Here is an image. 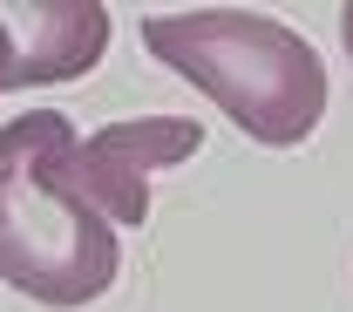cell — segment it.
Returning <instances> with one entry per match:
<instances>
[{
	"mask_svg": "<svg viewBox=\"0 0 353 312\" xmlns=\"http://www.w3.org/2000/svg\"><path fill=\"white\" fill-rule=\"evenodd\" d=\"M123 271L116 224L82 190V136L61 109L0 123V285L54 312L95 306Z\"/></svg>",
	"mask_w": 353,
	"mask_h": 312,
	"instance_id": "obj_1",
	"label": "cell"
},
{
	"mask_svg": "<svg viewBox=\"0 0 353 312\" xmlns=\"http://www.w3.org/2000/svg\"><path fill=\"white\" fill-rule=\"evenodd\" d=\"M143 48L176 82L204 89L265 149H299L326 116V68L312 41L272 14H245V7L150 14Z\"/></svg>",
	"mask_w": 353,
	"mask_h": 312,
	"instance_id": "obj_2",
	"label": "cell"
},
{
	"mask_svg": "<svg viewBox=\"0 0 353 312\" xmlns=\"http://www.w3.org/2000/svg\"><path fill=\"white\" fill-rule=\"evenodd\" d=\"M197 149H204V123H190V116L102 123L95 136H82V190L116 231H143L150 224V177L190 163Z\"/></svg>",
	"mask_w": 353,
	"mask_h": 312,
	"instance_id": "obj_3",
	"label": "cell"
},
{
	"mask_svg": "<svg viewBox=\"0 0 353 312\" xmlns=\"http://www.w3.org/2000/svg\"><path fill=\"white\" fill-rule=\"evenodd\" d=\"M14 34V89L75 82L109 48V7L102 0H34V7H0Z\"/></svg>",
	"mask_w": 353,
	"mask_h": 312,
	"instance_id": "obj_4",
	"label": "cell"
},
{
	"mask_svg": "<svg viewBox=\"0 0 353 312\" xmlns=\"http://www.w3.org/2000/svg\"><path fill=\"white\" fill-rule=\"evenodd\" d=\"M14 89V34H7V21H0V95Z\"/></svg>",
	"mask_w": 353,
	"mask_h": 312,
	"instance_id": "obj_5",
	"label": "cell"
},
{
	"mask_svg": "<svg viewBox=\"0 0 353 312\" xmlns=\"http://www.w3.org/2000/svg\"><path fill=\"white\" fill-rule=\"evenodd\" d=\"M340 41H347V54H353V7H340Z\"/></svg>",
	"mask_w": 353,
	"mask_h": 312,
	"instance_id": "obj_6",
	"label": "cell"
}]
</instances>
